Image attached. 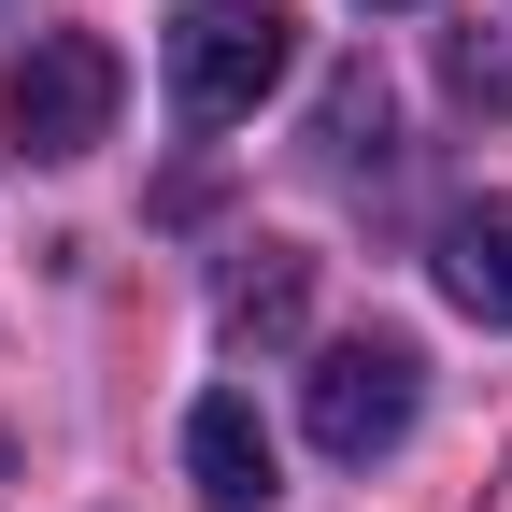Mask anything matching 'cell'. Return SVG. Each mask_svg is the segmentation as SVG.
I'll list each match as a JSON object with an SVG mask.
<instances>
[{"instance_id":"cell-1","label":"cell","mask_w":512,"mask_h":512,"mask_svg":"<svg viewBox=\"0 0 512 512\" xmlns=\"http://www.w3.org/2000/svg\"><path fill=\"white\" fill-rule=\"evenodd\" d=\"M114 100H128V57L100 29H43L29 57H0V157L72 171V157L114 143Z\"/></svg>"},{"instance_id":"cell-2","label":"cell","mask_w":512,"mask_h":512,"mask_svg":"<svg viewBox=\"0 0 512 512\" xmlns=\"http://www.w3.org/2000/svg\"><path fill=\"white\" fill-rule=\"evenodd\" d=\"M285 72H299V15H271V0H200V15H171V114L185 128H242Z\"/></svg>"},{"instance_id":"cell-6","label":"cell","mask_w":512,"mask_h":512,"mask_svg":"<svg viewBox=\"0 0 512 512\" xmlns=\"http://www.w3.org/2000/svg\"><path fill=\"white\" fill-rule=\"evenodd\" d=\"M441 299L470 328H512V185L470 200V214H441Z\"/></svg>"},{"instance_id":"cell-8","label":"cell","mask_w":512,"mask_h":512,"mask_svg":"<svg viewBox=\"0 0 512 512\" xmlns=\"http://www.w3.org/2000/svg\"><path fill=\"white\" fill-rule=\"evenodd\" d=\"M456 86H470V100H512V57H484V43H456Z\"/></svg>"},{"instance_id":"cell-7","label":"cell","mask_w":512,"mask_h":512,"mask_svg":"<svg viewBox=\"0 0 512 512\" xmlns=\"http://www.w3.org/2000/svg\"><path fill=\"white\" fill-rule=\"evenodd\" d=\"M328 143H342V157L384 143V72H342V86H328Z\"/></svg>"},{"instance_id":"cell-4","label":"cell","mask_w":512,"mask_h":512,"mask_svg":"<svg viewBox=\"0 0 512 512\" xmlns=\"http://www.w3.org/2000/svg\"><path fill=\"white\" fill-rule=\"evenodd\" d=\"M185 484H200L214 512H271L285 498V456H271V427H256L242 384H214V399L185 413Z\"/></svg>"},{"instance_id":"cell-9","label":"cell","mask_w":512,"mask_h":512,"mask_svg":"<svg viewBox=\"0 0 512 512\" xmlns=\"http://www.w3.org/2000/svg\"><path fill=\"white\" fill-rule=\"evenodd\" d=\"M384 15H399V0H384Z\"/></svg>"},{"instance_id":"cell-3","label":"cell","mask_w":512,"mask_h":512,"mask_svg":"<svg viewBox=\"0 0 512 512\" xmlns=\"http://www.w3.org/2000/svg\"><path fill=\"white\" fill-rule=\"evenodd\" d=\"M413 413H427V356H413L399 328H370V342H328V356H313V384H299V427H313V456H342V470L399 456V441H413Z\"/></svg>"},{"instance_id":"cell-5","label":"cell","mask_w":512,"mask_h":512,"mask_svg":"<svg viewBox=\"0 0 512 512\" xmlns=\"http://www.w3.org/2000/svg\"><path fill=\"white\" fill-rule=\"evenodd\" d=\"M299 313H313V256H299V242H256L242 271L214 285V328H228V356H256V342H299Z\"/></svg>"}]
</instances>
